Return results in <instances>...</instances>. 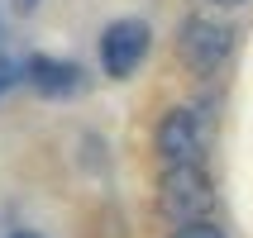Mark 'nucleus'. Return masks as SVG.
<instances>
[{"mask_svg": "<svg viewBox=\"0 0 253 238\" xmlns=\"http://www.w3.org/2000/svg\"><path fill=\"white\" fill-rule=\"evenodd\" d=\"M143 57H148V24L143 19H115L100 34V67H105V76L125 81Z\"/></svg>", "mask_w": 253, "mask_h": 238, "instance_id": "obj_2", "label": "nucleus"}, {"mask_svg": "<svg viewBox=\"0 0 253 238\" xmlns=\"http://www.w3.org/2000/svg\"><path fill=\"white\" fill-rule=\"evenodd\" d=\"M34 5H39V0H14V10H19V14H29Z\"/></svg>", "mask_w": 253, "mask_h": 238, "instance_id": "obj_8", "label": "nucleus"}, {"mask_svg": "<svg viewBox=\"0 0 253 238\" xmlns=\"http://www.w3.org/2000/svg\"><path fill=\"white\" fill-rule=\"evenodd\" d=\"M172 238H225V234H220L215 224H186L182 234H172Z\"/></svg>", "mask_w": 253, "mask_h": 238, "instance_id": "obj_7", "label": "nucleus"}, {"mask_svg": "<svg viewBox=\"0 0 253 238\" xmlns=\"http://www.w3.org/2000/svg\"><path fill=\"white\" fill-rule=\"evenodd\" d=\"M10 238H39V234H24V229H19V234H10Z\"/></svg>", "mask_w": 253, "mask_h": 238, "instance_id": "obj_9", "label": "nucleus"}, {"mask_svg": "<svg viewBox=\"0 0 253 238\" xmlns=\"http://www.w3.org/2000/svg\"><path fill=\"white\" fill-rule=\"evenodd\" d=\"M229 43H234L229 24H215V19H186L177 48H182V62L196 71V76H211V71L229 57Z\"/></svg>", "mask_w": 253, "mask_h": 238, "instance_id": "obj_3", "label": "nucleus"}, {"mask_svg": "<svg viewBox=\"0 0 253 238\" xmlns=\"http://www.w3.org/2000/svg\"><path fill=\"white\" fill-rule=\"evenodd\" d=\"M19 76H24V67H19L14 57H5V53H0V96H5V91L19 81Z\"/></svg>", "mask_w": 253, "mask_h": 238, "instance_id": "obj_6", "label": "nucleus"}, {"mask_svg": "<svg viewBox=\"0 0 253 238\" xmlns=\"http://www.w3.org/2000/svg\"><path fill=\"white\" fill-rule=\"evenodd\" d=\"M24 81L48 100H62V96H77L82 91V67L77 62H62V57H29L24 62Z\"/></svg>", "mask_w": 253, "mask_h": 238, "instance_id": "obj_4", "label": "nucleus"}, {"mask_svg": "<svg viewBox=\"0 0 253 238\" xmlns=\"http://www.w3.org/2000/svg\"><path fill=\"white\" fill-rule=\"evenodd\" d=\"M158 153L163 162H201V129L191 110H172L158 124Z\"/></svg>", "mask_w": 253, "mask_h": 238, "instance_id": "obj_5", "label": "nucleus"}, {"mask_svg": "<svg viewBox=\"0 0 253 238\" xmlns=\"http://www.w3.org/2000/svg\"><path fill=\"white\" fill-rule=\"evenodd\" d=\"M158 205L177 224H191L211 210V181H206L201 162H168L163 186H158Z\"/></svg>", "mask_w": 253, "mask_h": 238, "instance_id": "obj_1", "label": "nucleus"}, {"mask_svg": "<svg viewBox=\"0 0 253 238\" xmlns=\"http://www.w3.org/2000/svg\"><path fill=\"white\" fill-rule=\"evenodd\" d=\"M220 5H239V0H220Z\"/></svg>", "mask_w": 253, "mask_h": 238, "instance_id": "obj_10", "label": "nucleus"}]
</instances>
